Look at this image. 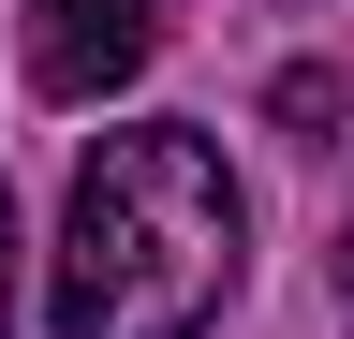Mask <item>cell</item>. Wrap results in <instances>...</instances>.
<instances>
[{
  "instance_id": "1",
  "label": "cell",
  "mask_w": 354,
  "mask_h": 339,
  "mask_svg": "<svg viewBox=\"0 0 354 339\" xmlns=\"http://www.w3.org/2000/svg\"><path fill=\"white\" fill-rule=\"evenodd\" d=\"M251 266V206H236V162L192 118H133L74 162V206H59V339H207L221 295Z\"/></svg>"
},
{
  "instance_id": "2",
  "label": "cell",
  "mask_w": 354,
  "mask_h": 339,
  "mask_svg": "<svg viewBox=\"0 0 354 339\" xmlns=\"http://www.w3.org/2000/svg\"><path fill=\"white\" fill-rule=\"evenodd\" d=\"M162 59V0H30V89L44 104H104Z\"/></svg>"
},
{
  "instance_id": "3",
  "label": "cell",
  "mask_w": 354,
  "mask_h": 339,
  "mask_svg": "<svg viewBox=\"0 0 354 339\" xmlns=\"http://www.w3.org/2000/svg\"><path fill=\"white\" fill-rule=\"evenodd\" d=\"M281 118H354V74H281Z\"/></svg>"
},
{
  "instance_id": "4",
  "label": "cell",
  "mask_w": 354,
  "mask_h": 339,
  "mask_svg": "<svg viewBox=\"0 0 354 339\" xmlns=\"http://www.w3.org/2000/svg\"><path fill=\"white\" fill-rule=\"evenodd\" d=\"M0 339H15V192H0Z\"/></svg>"
},
{
  "instance_id": "5",
  "label": "cell",
  "mask_w": 354,
  "mask_h": 339,
  "mask_svg": "<svg viewBox=\"0 0 354 339\" xmlns=\"http://www.w3.org/2000/svg\"><path fill=\"white\" fill-rule=\"evenodd\" d=\"M339 295H354V222H339Z\"/></svg>"
}]
</instances>
